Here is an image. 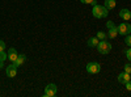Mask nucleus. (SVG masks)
<instances>
[{
	"label": "nucleus",
	"mask_w": 131,
	"mask_h": 97,
	"mask_svg": "<svg viewBox=\"0 0 131 97\" xmlns=\"http://www.w3.org/2000/svg\"><path fill=\"white\" fill-rule=\"evenodd\" d=\"M92 13L96 18H104L107 16V9L104 5H94L92 9Z\"/></svg>",
	"instance_id": "1"
},
{
	"label": "nucleus",
	"mask_w": 131,
	"mask_h": 97,
	"mask_svg": "<svg viewBox=\"0 0 131 97\" xmlns=\"http://www.w3.org/2000/svg\"><path fill=\"white\" fill-rule=\"evenodd\" d=\"M97 50L100 51L101 54H107V52H110V50H112V45L109 44L106 39L100 41V42H98V45H97Z\"/></svg>",
	"instance_id": "2"
},
{
	"label": "nucleus",
	"mask_w": 131,
	"mask_h": 97,
	"mask_svg": "<svg viewBox=\"0 0 131 97\" xmlns=\"http://www.w3.org/2000/svg\"><path fill=\"white\" fill-rule=\"evenodd\" d=\"M117 28H118V33L121 34V36H128V34H131V25L127 24V23L119 24Z\"/></svg>",
	"instance_id": "3"
},
{
	"label": "nucleus",
	"mask_w": 131,
	"mask_h": 97,
	"mask_svg": "<svg viewBox=\"0 0 131 97\" xmlns=\"http://www.w3.org/2000/svg\"><path fill=\"white\" fill-rule=\"evenodd\" d=\"M100 70H101V66L97 62H91V63L86 64V71L89 73H98Z\"/></svg>",
	"instance_id": "4"
},
{
	"label": "nucleus",
	"mask_w": 131,
	"mask_h": 97,
	"mask_svg": "<svg viewBox=\"0 0 131 97\" xmlns=\"http://www.w3.org/2000/svg\"><path fill=\"white\" fill-rule=\"evenodd\" d=\"M57 94V85L55 84H49L47 87L45 88V93L43 96L45 97H54Z\"/></svg>",
	"instance_id": "5"
},
{
	"label": "nucleus",
	"mask_w": 131,
	"mask_h": 97,
	"mask_svg": "<svg viewBox=\"0 0 131 97\" xmlns=\"http://www.w3.org/2000/svg\"><path fill=\"white\" fill-rule=\"evenodd\" d=\"M130 78H131V75L127 73V72H121L118 75V81L121 83V84H126L127 81H130Z\"/></svg>",
	"instance_id": "6"
},
{
	"label": "nucleus",
	"mask_w": 131,
	"mask_h": 97,
	"mask_svg": "<svg viewBox=\"0 0 131 97\" xmlns=\"http://www.w3.org/2000/svg\"><path fill=\"white\" fill-rule=\"evenodd\" d=\"M5 72H7V76H8V78H15L16 75H17V67H15L13 63H12L10 66L7 67V71H5Z\"/></svg>",
	"instance_id": "7"
},
{
	"label": "nucleus",
	"mask_w": 131,
	"mask_h": 97,
	"mask_svg": "<svg viewBox=\"0 0 131 97\" xmlns=\"http://www.w3.org/2000/svg\"><path fill=\"white\" fill-rule=\"evenodd\" d=\"M17 57H18V54H17V50L15 49V47H10L9 50H8V59L10 60V62H15L16 59H17Z\"/></svg>",
	"instance_id": "8"
},
{
	"label": "nucleus",
	"mask_w": 131,
	"mask_h": 97,
	"mask_svg": "<svg viewBox=\"0 0 131 97\" xmlns=\"http://www.w3.org/2000/svg\"><path fill=\"white\" fill-rule=\"evenodd\" d=\"M119 17L123 18V20H130L131 18V12L127 8H122L121 10H119Z\"/></svg>",
	"instance_id": "9"
},
{
	"label": "nucleus",
	"mask_w": 131,
	"mask_h": 97,
	"mask_svg": "<svg viewBox=\"0 0 131 97\" xmlns=\"http://www.w3.org/2000/svg\"><path fill=\"white\" fill-rule=\"evenodd\" d=\"M25 60H26V57L24 55V54H21V55H18V57H17V59L13 62V66H15V67H20V66H21V64H23Z\"/></svg>",
	"instance_id": "10"
},
{
	"label": "nucleus",
	"mask_w": 131,
	"mask_h": 97,
	"mask_svg": "<svg viewBox=\"0 0 131 97\" xmlns=\"http://www.w3.org/2000/svg\"><path fill=\"white\" fill-rule=\"evenodd\" d=\"M98 42H100V39H98L97 37H91V38L88 39V46H89V47H97Z\"/></svg>",
	"instance_id": "11"
},
{
	"label": "nucleus",
	"mask_w": 131,
	"mask_h": 97,
	"mask_svg": "<svg viewBox=\"0 0 131 97\" xmlns=\"http://www.w3.org/2000/svg\"><path fill=\"white\" fill-rule=\"evenodd\" d=\"M118 36V28L117 26H113L109 29V33H107V37L109 38H115Z\"/></svg>",
	"instance_id": "12"
},
{
	"label": "nucleus",
	"mask_w": 131,
	"mask_h": 97,
	"mask_svg": "<svg viewBox=\"0 0 131 97\" xmlns=\"http://www.w3.org/2000/svg\"><path fill=\"white\" fill-rule=\"evenodd\" d=\"M107 10H110L113 8H115V0H105V5H104Z\"/></svg>",
	"instance_id": "13"
},
{
	"label": "nucleus",
	"mask_w": 131,
	"mask_h": 97,
	"mask_svg": "<svg viewBox=\"0 0 131 97\" xmlns=\"http://www.w3.org/2000/svg\"><path fill=\"white\" fill-rule=\"evenodd\" d=\"M106 37H107V34H106V33H104V31H98V33H97V38L100 39V41L106 39Z\"/></svg>",
	"instance_id": "14"
},
{
	"label": "nucleus",
	"mask_w": 131,
	"mask_h": 97,
	"mask_svg": "<svg viewBox=\"0 0 131 97\" xmlns=\"http://www.w3.org/2000/svg\"><path fill=\"white\" fill-rule=\"evenodd\" d=\"M7 59H8V54H5L4 50L0 51V62H5Z\"/></svg>",
	"instance_id": "15"
},
{
	"label": "nucleus",
	"mask_w": 131,
	"mask_h": 97,
	"mask_svg": "<svg viewBox=\"0 0 131 97\" xmlns=\"http://www.w3.org/2000/svg\"><path fill=\"white\" fill-rule=\"evenodd\" d=\"M125 42H126V45L127 46H131V36H125Z\"/></svg>",
	"instance_id": "16"
},
{
	"label": "nucleus",
	"mask_w": 131,
	"mask_h": 97,
	"mask_svg": "<svg viewBox=\"0 0 131 97\" xmlns=\"http://www.w3.org/2000/svg\"><path fill=\"white\" fill-rule=\"evenodd\" d=\"M125 72H127V73H131V63H127V64H125Z\"/></svg>",
	"instance_id": "17"
},
{
	"label": "nucleus",
	"mask_w": 131,
	"mask_h": 97,
	"mask_svg": "<svg viewBox=\"0 0 131 97\" xmlns=\"http://www.w3.org/2000/svg\"><path fill=\"white\" fill-rule=\"evenodd\" d=\"M126 58L131 62V47H130L128 50H126Z\"/></svg>",
	"instance_id": "18"
},
{
	"label": "nucleus",
	"mask_w": 131,
	"mask_h": 97,
	"mask_svg": "<svg viewBox=\"0 0 131 97\" xmlns=\"http://www.w3.org/2000/svg\"><path fill=\"white\" fill-rule=\"evenodd\" d=\"M106 26H107V29H110V28H113V26H115V25H114L113 21H107V23H106Z\"/></svg>",
	"instance_id": "19"
},
{
	"label": "nucleus",
	"mask_w": 131,
	"mask_h": 97,
	"mask_svg": "<svg viewBox=\"0 0 131 97\" xmlns=\"http://www.w3.org/2000/svg\"><path fill=\"white\" fill-rule=\"evenodd\" d=\"M4 49H5V44H4L3 41H0V51H3Z\"/></svg>",
	"instance_id": "20"
},
{
	"label": "nucleus",
	"mask_w": 131,
	"mask_h": 97,
	"mask_svg": "<svg viewBox=\"0 0 131 97\" xmlns=\"http://www.w3.org/2000/svg\"><path fill=\"white\" fill-rule=\"evenodd\" d=\"M125 85H126V89L127 91H131V81H127Z\"/></svg>",
	"instance_id": "21"
},
{
	"label": "nucleus",
	"mask_w": 131,
	"mask_h": 97,
	"mask_svg": "<svg viewBox=\"0 0 131 97\" xmlns=\"http://www.w3.org/2000/svg\"><path fill=\"white\" fill-rule=\"evenodd\" d=\"M80 2H81L83 4H92L93 0H80Z\"/></svg>",
	"instance_id": "22"
},
{
	"label": "nucleus",
	"mask_w": 131,
	"mask_h": 97,
	"mask_svg": "<svg viewBox=\"0 0 131 97\" xmlns=\"http://www.w3.org/2000/svg\"><path fill=\"white\" fill-rule=\"evenodd\" d=\"M3 66H4V62H0V68H3Z\"/></svg>",
	"instance_id": "23"
},
{
	"label": "nucleus",
	"mask_w": 131,
	"mask_h": 97,
	"mask_svg": "<svg viewBox=\"0 0 131 97\" xmlns=\"http://www.w3.org/2000/svg\"><path fill=\"white\" fill-rule=\"evenodd\" d=\"M130 75H131V73H130ZM130 81H131V78H130Z\"/></svg>",
	"instance_id": "24"
}]
</instances>
